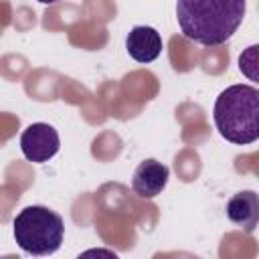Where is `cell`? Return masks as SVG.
<instances>
[{"label":"cell","mask_w":259,"mask_h":259,"mask_svg":"<svg viewBox=\"0 0 259 259\" xmlns=\"http://www.w3.org/2000/svg\"><path fill=\"white\" fill-rule=\"evenodd\" d=\"M247 0H176V18L182 34L204 47L227 42L241 26Z\"/></svg>","instance_id":"6da1fadb"},{"label":"cell","mask_w":259,"mask_h":259,"mask_svg":"<svg viewBox=\"0 0 259 259\" xmlns=\"http://www.w3.org/2000/svg\"><path fill=\"white\" fill-rule=\"evenodd\" d=\"M214 125L219 134L239 146L259 138V91L253 85H231L214 101Z\"/></svg>","instance_id":"7a4b0ae2"},{"label":"cell","mask_w":259,"mask_h":259,"mask_svg":"<svg viewBox=\"0 0 259 259\" xmlns=\"http://www.w3.org/2000/svg\"><path fill=\"white\" fill-rule=\"evenodd\" d=\"M12 229L16 245L24 253L38 257L53 255L55 251H59L65 237V223L61 214L42 204L22 208L14 217Z\"/></svg>","instance_id":"3957f363"},{"label":"cell","mask_w":259,"mask_h":259,"mask_svg":"<svg viewBox=\"0 0 259 259\" xmlns=\"http://www.w3.org/2000/svg\"><path fill=\"white\" fill-rule=\"evenodd\" d=\"M59 148H61V140L57 130L45 121L30 123L20 136V150L24 158L34 164L49 162L59 152Z\"/></svg>","instance_id":"277c9868"},{"label":"cell","mask_w":259,"mask_h":259,"mask_svg":"<svg viewBox=\"0 0 259 259\" xmlns=\"http://www.w3.org/2000/svg\"><path fill=\"white\" fill-rule=\"evenodd\" d=\"M168 176H170L168 166L150 158L136 168L132 178V188L140 198H154L166 188Z\"/></svg>","instance_id":"5b68a950"},{"label":"cell","mask_w":259,"mask_h":259,"mask_svg":"<svg viewBox=\"0 0 259 259\" xmlns=\"http://www.w3.org/2000/svg\"><path fill=\"white\" fill-rule=\"evenodd\" d=\"M127 55L138 63H152L162 53V36L152 26H134L125 38Z\"/></svg>","instance_id":"8992f818"},{"label":"cell","mask_w":259,"mask_h":259,"mask_svg":"<svg viewBox=\"0 0 259 259\" xmlns=\"http://www.w3.org/2000/svg\"><path fill=\"white\" fill-rule=\"evenodd\" d=\"M227 217L233 225L251 233L259 223V198L253 190H241L227 202Z\"/></svg>","instance_id":"52a82bcc"},{"label":"cell","mask_w":259,"mask_h":259,"mask_svg":"<svg viewBox=\"0 0 259 259\" xmlns=\"http://www.w3.org/2000/svg\"><path fill=\"white\" fill-rule=\"evenodd\" d=\"M36 2H40V4H55V2H59V0H36Z\"/></svg>","instance_id":"ba28073f"}]
</instances>
